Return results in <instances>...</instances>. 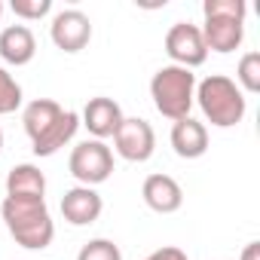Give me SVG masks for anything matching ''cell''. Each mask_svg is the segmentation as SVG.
<instances>
[{
  "label": "cell",
  "instance_id": "7402d4cb",
  "mask_svg": "<svg viewBox=\"0 0 260 260\" xmlns=\"http://www.w3.org/2000/svg\"><path fill=\"white\" fill-rule=\"evenodd\" d=\"M242 260H260V242H248L242 251Z\"/></svg>",
  "mask_w": 260,
  "mask_h": 260
},
{
  "label": "cell",
  "instance_id": "2e32d148",
  "mask_svg": "<svg viewBox=\"0 0 260 260\" xmlns=\"http://www.w3.org/2000/svg\"><path fill=\"white\" fill-rule=\"evenodd\" d=\"M61 113H64V107H61L58 101H52V98H34V101L22 110V125H25L28 138L37 141Z\"/></svg>",
  "mask_w": 260,
  "mask_h": 260
},
{
  "label": "cell",
  "instance_id": "ffe728a7",
  "mask_svg": "<svg viewBox=\"0 0 260 260\" xmlns=\"http://www.w3.org/2000/svg\"><path fill=\"white\" fill-rule=\"evenodd\" d=\"M13 13L19 16V19H25V22H34V19H43V16H49V10H52V0H13Z\"/></svg>",
  "mask_w": 260,
  "mask_h": 260
},
{
  "label": "cell",
  "instance_id": "6da1fadb",
  "mask_svg": "<svg viewBox=\"0 0 260 260\" xmlns=\"http://www.w3.org/2000/svg\"><path fill=\"white\" fill-rule=\"evenodd\" d=\"M0 217H4L10 236L28 251H43L55 239V223L49 217L46 199H13V196H7L4 205H0Z\"/></svg>",
  "mask_w": 260,
  "mask_h": 260
},
{
  "label": "cell",
  "instance_id": "ba28073f",
  "mask_svg": "<svg viewBox=\"0 0 260 260\" xmlns=\"http://www.w3.org/2000/svg\"><path fill=\"white\" fill-rule=\"evenodd\" d=\"M49 37L61 52H80L92 40V22L80 10H61L49 25Z\"/></svg>",
  "mask_w": 260,
  "mask_h": 260
},
{
  "label": "cell",
  "instance_id": "8fae6325",
  "mask_svg": "<svg viewBox=\"0 0 260 260\" xmlns=\"http://www.w3.org/2000/svg\"><path fill=\"white\" fill-rule=\"evenodd\" d=\"M141 196L147 208L156 214H175L184 205V190L172 175H150L141 187Z\"/></svg>",
  "mask_w": 260,
  "mask_h": 260
},
{
  "label": "cell",
  "instance_id": "52a82bcc",
  "mask_svg": "<svg viewBox=\"0 0 260 260\" xmlns=\"http://www.w3.org/2000/svg\"><path fill=\"white\" fill-rule=\"evenodd\" d=\"M166 52L172 58V64L178 68H199L205 64L208 58V49H205V40H202V31L199 25H190V22H175L166 34Z\"/></svg>",
  "mask_w": 260,
  "mask_h": 260
},
{
  "label": "cell",
  "instance_id": "603a6c76",
  "mask_svg": "<svg viewBox=\"0 0 260 260\" xmlns=\"http://www.w3.org/2000/svg\"><path fill=\"white\" fill-rule=\"evenodd\" d=\"M0 150H4V132H0Z\"/></svg>",
  "mask_w": 260,
  "mask_h": 260
},
{
  "label": "cell",
  "instance_id": "cb8c5ba5",
  "mask_svg": "<svg viewBox=\"0 0 260 260\" xmlns=\"http://www.w3.org/2000/svg\"><path fill=\"white\" fill-rule=\"evenodd\" d=\"M0 16H4V4H0Z\"/></svg>",
  "mask_w": 260,
  "mask_h": 260
},
{
  "label": "cell",
  "instance_id": "7c38bea8",
  "mask_svg": "<svg viewBox=\"0 0 260 260\" xmlns=\"http://www.w3.org/2000/svg\"><path fill=\"white\" fill-rule=\"evenodd\" d=\"M172 147L181 159H199L205 156L208 150V128L205 122L193 119V116H184L172 125Z\"/></svg>",
  "mask_w": 260,
  "mask_h": 260
},
{
  "label": "cell",
  "instance_id": "9c48e42d",
  "mask_svg": "<svg viewBox=\"0 0 260 260\" xmlns=\"http://www.w3.org/2000/svg\"><path fill=\"white\" fill-rule=\"evenodd\" d=\"M122 122V107L107 98V95H98V98H89V104L83 107V116H80V125H86L95 141H104V138H113L116 128Z\"/></svg>",
  "mask_w": 260,
  "mask_h": 260
},
{
  "label": "cell",
  "instance_id": "e0dca14e",
  "mask_svg": "<svg viewBox=\"0 0 260 260\" xmlns=\"http://www.w3.org/2000/svg\"><path fill=\"white\" fill-rule=\"evenodd\" d=\"M236 86L242 92H260V52H245L236 68Z\"/></svg>",
  "mask_w": 260,
  "mask_h": 260
},
{
  "label": "cell",
  "instance_id": "d6986e66",
  "mask_svg": "<svg viewBox=\"0 0 260 260\" xmlns=\"http://www.w3.org/2000/svg\"><path fill=\"white\" fill-rule=\"evenodd\" d=\"M77 260H122V251L110 239H92V242H86L80 248Z\"/></svg>",
  "mask_w": 260,
  "mask_h": 260
},
{
  "label": "cell",
  "instance_id": "30bf717a",
  "mask_svg": "<svg viewBox=\"0 0 260 260\" xmlns=\"http://www.w3.org/2000/svg\"><path fill=\"white\" fill-rule=\"evenodd\" d=\"M104 211V202L101 196L95 193V187H71L64 196H61V214L68 223L74 226H89L101 217Z\"/></svg>",
  "mask_w": 260,
  "mask_h": 260
},
{
  "label": "cell",
  "instance_id": "ac0fdd59",
  "mask_svg": "<svg viewBox=\"0 0 260 260\" xmlns=\"http://www.w3.org/2000/svg\"><path fill=\"white\" fill-rule=\"evenodd\" d=\"M19 107H22V86L7 68H0V116L16 113Z\"/></svg>",
  "mask_w": 260,
  "mask_h": 260
},
{
  "label": "cell",
  "instance_id": "5b68a950",
  "mask_svg": "<svg viewBox=\"0 0 260 260\" xmlns=\"http://www.w3.org/2000/svg\"><path fill=\"white\" fill-rule=\"evenodd\" d=\"M68 169L80 181V187H95V184H104L113 175V153L104 141L92 138V141H83L71 150Z\"/></svg>",
  "mask_w": 260,
  "mask_h": 260
},
{
  "label": "cell",
  "instance_id": "277c9868",
  "mask_svg": "<svg viewBox=\"0 0 260 260\" xmlns=\"http://www.w3.org/2000/svg\"><path fill=\"white\" fill-rule=\"evenodd\" d=\"M193 95H196V74L187 71V68H178V64H166L153 74L150 80V98L156 104V110L178 122L184 116H190V107H193Z\"/></svg>",
  "mask_w": 260,
  "mask_h": 260
},
{
  "label": "cell",
  "instance_id": "7a4b0ae2",
  "mask_svg": "<svg viewBox=\"0 0 260 260\" xmlns=\"http://www.w3.org/2000/svg\"><path fill=\"white\" fill-rule=\"evenodd\" d=\"M193 101L199 104L202 116L217 125V128H233L242 122L245 110H248V101H245V92L236 86V80L223 77V74H211L205 77L202 83H196V95Z\"/></svg>",
  "mask_w": 260,
  "mask_h": 260
},
{
  "label": "cell",
  "instance_id": "9a60e30c",
  "mask_svg": "<svg viewBox=\"0 0 260 260\" xmlns=\"http://www.w3.org/2000/svg\"><path fill=\"white\" fill-rule=\"evenodd\" d=\"M7 196H13V199H46V175L31 162L10 169Z\"/></svg>",
  "mask_w": 260,
  "mask_h": 260
},
{
  "label": "cell",
  "instance_id": "5bb4252c",
  "mask_svg": "<svg viewBox=\"0 0 260 260\" xmlns=\"http://www.w3.org/2000/svg\"><path fill=\"white\" fill-rule=\"evenodd\" d=\"M77 128H80V113L64 110V113H61V116L46 128V132L37 138V141H31L34 156H52V153H58L64 144H71V141H74Z\"/></svg>",
  "mask_w": 260,
  "mask_h": 260
},
{
  "label": "cell",
  "instance_id": "4fadbf2b",
  "mask_svg": "<svg viewBox=\"0 0 260 260\" xmlns=\"http://www.w3.org/2000/svg\"><path fill=\"white\" fill-rule=\"evenodd\" d=\"M37 55V40L28 25H10L0 31V58L13 68L28 64Z\"/></svg>",
  "mask_w": 260,
  "mask_h": 260
},
{
  "label": "cell",
  "instance_id": "8992f818",
  "mask_svg": "<svg viewBox=\"0 0 260 260\" xmlns=\"http://www.w3.org/2000/svg\"><path fill=\"white\" fill-rule=\"evenodd\" d=\"M113 147L125 162H147L156 150V132L141 116H122L113 135Z\"/></svg>",
  "mask_w": 260,
  "mask_h": 260
},
{
  "label": "cell",
  "instance_id": "44dd1931",
  "mask_svg": "<svg viewBox=\"0 0 260 260\" xmlns=\"http://www.w3.org/2000/svg\"><path fill=\"white\" fill-rule=\"evenodd\" d=\"M144 260H190L181 248H175V245H166V248H156L153 254H147Z\"/></svg>",
  "mask_w": 260,
  "mask_h": 260
},
{
  "label": "cell",
  "instance_id": "3957f363",
  "mask_svg": "<svg viewBox=\"0 0 260 260\" xmlns=\"http://www.w3.org/2000/svg\"><path fill=\"white\" fill-rule=\"evenodd\" d=\"M245 0H205L202 4V40L211 52H233L245 40Z\"/></svg>",
  "mask_w": 260,
  "mask_h": 260
}]
</instances>
